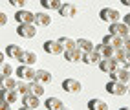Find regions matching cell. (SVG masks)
I'll return each instance as SVG.
<instances>
[{
	"label": "cell",
	"instance_id": "6da1fadb",
	"mask_svg": "<svg viewBox=\"0 0 130 110\" xmlns=\"http://www.w3.org/2000/svg\"><path fill=\"white\" fill-rule=\"evenodd\" d=\"M121 15L116 7H103V9L99 11V19L103 22H108V24H114V22H119L121 20Z\"/></svg>",
	"mask_w": 130,
	"mask_h": 110
},
{
	"label": "cell",
	"instance_id": "7a4b0ae2",
	"mask_svg": "<svg viewBox=\"0 0 130 110\" xmlns=\"http://www.w3.org/2000/svg\"><path fill=\"white\" fill-rule=\"evenodd\" d=\"M106 92L108 94H112V96H125V94H128V86L125 83H119V81H108L106 83Z\"/></svg>",
	"mask_w": 130,
	"mask_h": 110
},
{
	"label": "cell",
	"instance_id": "3957f363",
	"mask_svg": "<svg viewBox=\"0 0 130 110\" xmlns=\"http://www.w3.org/2000/svg\"><path fill=\"white\" fill-rule=\"evenodd\" d=\"M15 73L19 75V79H24V81H35L37 70L33 68V66H28V64H20L19 68L15 70Z\"/></svg>",
	"mask_w": 130,
	"mask_h": 110
},
{
	"label": "cell",
	"instance_id": "277c9868",
	"mask_svg": "<svg viewBox=\"0 0 130 110\" xmlns=\"http://www.w3.org/2000/svg\"><path fill=\"white\" fill-rule=\"evenodd\" d=\"M110 79L112 81H119V83H128L130 81V70L126 68V66H117V68L114 72H110Z\"/></svg>",
	"mask_w": 130,
	"mask_h": 110
},
{
	"label": "cell",
	"instance_id": "5b68a950",
	"mask_svg": "<svg viewBox=\"0 0 130 110\" xmlns=\"http://www.w3.org/2000/svg\"><path fill=\"white\" fill-rule=\"evenodd\" d=\"M17 35L22 39H33V37H37V26L35 24H19Z\"/></svg>",
	"mask_w": 130,
	"mask_h": 110
},
{
	"label": "cell",
	"instance_id": "8992f818",
	"mask_svg": "<svg viewBox=\"0 0 130 110\" xmlns=\"http://www.w3.org/2000/svg\"><path fill=\"white\" fill-rule=\"evenodd\" d=\"M62 90L68 92V94H79V92L83 90V84H81V81L68 77V79L62 81Z\"/></svg>",
	"mask_w": 130,
	"mask_h": 110
},
{
	"label": "cell",
	"instance_id": "52a82bcc",
	"mask_svg": "<svg viewBox=\"0 0 130 110\" xmlns=\"http://www.w3.org/2000/svg\"><path fill=\"white\" fill-rule=\"evenodd\" d=\"M103 44H106V46H110V48H114V50H117V48H123V44H125V39L123 37H117V35H112V33H108V35H105L103 37Z\"/></svg>",
	"mask_w": 130,
	"mask_h": 110
},
{
	"label": "cell",
	"instance_id": "ba28073f",
	"mask_svg": "<svg viewBox=\"0 0 130 110\" xmlns=\"http://www.w3.org/2000/svg\"><path fill=\"white\" fill-rule=\"evenodd\" d=\"M15 20L19 24H33L35 22V13H31L28 9H19L15 13Z\"/></svg>",
	"mask_w": 130,
	"mask_h": 110
},
{
	"label": "cell",
	"instance_id": "9c48e42d",
	"mask_svg": "<svg viewBox=\"0 0 130 110\" xmlns=\"http://www.w3.org/2000/svg\"><path fill=\"white\" fill-rule=\"evenodd\" d=\"M128 31H130V28L126 26V24L125 22H114V24H110V33H112V35H117V37H126L128 35Z\"/></svg>",
	"mask_w": 130,
	"mask_h": 110
},
{
	"label": "cell",
	"instance_id": "30bf717a",
	"mask_svg": "<svg viewBox=\"0 0 130 110\" xmlns=\"http://www.w3.org/2000/svg\"><path fill=\"white\" fill-rule=\"evenodd\" d=\"M42 48H44V52H46L48 55H60V53L64 52L62 46L59 44V40H51V39H50V40H46Z\"/></svg>",
	"mask_w": 130,
	"mask_h": 110
},
{
	"label": "cell",
	"instance_id": "8fae6325",
	"mask_svg": "<svg viewBox=\"0 0 130 110\" xmlns=\"http://www.w3.org/2000/svg\"><path fill=\"white\" fill-rule=\"evenodd\" d=\"M33 24L39 28H48V26H51V15L46 11H39V13H35V22Z\"/></svg>",
	"mask_w": 130,
	"mask_h": 110
},
{
	"label": "cell",
	"instance_id": "7c38bea8",
	"mask_svg": "<svg viewBox=\"0 0 130 110\" xmlns=\"http://www.w3.org/2000/svg\"><path fill=\"white\" fill-rule=\"evenodd\" d=\"M97 66H99V70H101L103 73H110V72H114L119 64H117V62H116L112 57H106V59H101Z\"/></svg>",
	"mask_w": 130,
	"mask_h": 110
},
{
	"label": "cell",
	"instance_id": "4fadbf2b",
	"mask_svg": "<svg viewBox=\"0 0 130 110\" xmlns=\"http://www.w3.org/2000/svg\"><path fill=\"white\" fill-rule=\"evenodd\" d=\"M17 61H20V64H28V66H33L37 61H39V57L35 52H29V50H24L22 55L17 59Z\"/></svg>",
	"mask_w": 130,
	"mask_h": 110
},
{
	"label": "cell",
	"instance_id": "5bb4252c",
	"mask_svg": "<svg viewBox=\"0 0 130 110\" xmlns=\"http://www.w3.org/2000/svg\"><path fill=\"white\" fill-rule=\"evenodd\" d=\"M59 13L64 17V19H73V17L77 15V6L75 4H70V2H62V6H60V9Z\"/></svg>",
	"mask_w": 130,
	"mask_h": 110
},
{
	"label": "cell",
	"instance_id": "9a60e30c",
	"mask_svg": "<svg viewBox=\"0 0 130 110\" xmlns=\"http://www.w3.org/2000/svg\"><path fill=\"white\" fill-rule=\"evenodd\" d=\"M64 59L68 62H79L81 61V57H83V52L79 48H72V50H64Z\"/></svg>",
	"mask_w": 130,
	"mask_h": 110
},
{
	"label": "cell",
	"instance_id": "2e32d148",
	"mask_svg": "<svg viewBox=\"0 0 130 110\" xmlns=\"http://www.w3.org/2000/svg\"><path fill=\"white\" fill-rule=\"evenodd\" d=\"M101 55L95 52V50H92V52H86V53H83V57H81V61L84 62V64H99V61H101Z\"/></svg>",
	"mask_w": 130,
	"mask_h": 110
},
{
	"label": "cell",
	"instance_id": "e0dca14e",
	"mask_svg": "<svg viewBox=\"0 0 130 110\" xmlns=\"http://www.w3.org/2000/svg\"><path fill=\"white\" fill-rule=\"evenodd\" d=\"M75 48H79L83 53H86V52H92V50L95 48V44H93L90 39L81 37V39H77V40H75Z\"/></svg>",
	"mask_w": 130,
	"mask_h": 110
},
{
	"label": "cell",
	"instance_id": "ac0fdd59",
	"mask_svg": "<svg viewBox=\"0 0 130 110\" xmlns=\"http://www.w3.org/2000/svg\"><path fill=\"white\" fill-rule=\"evenodd\" d=\"M88 110H108V103L101 97H93L88 101Z\"/></svg>",
	"mask_w": 130,
	"mask_h": 110
},
{
	"label": "cell",
	"instance_id": "d6986e66",
	"mask_svg": "<svg viewBox=\"0 0 130 110\" xmlns=\"http://www.w3.org/2000/svg\"><path fill=\"white\" fill-rule=\"evenodd\" d=\"M40 105V97L28 94V96H22V106H29V108H39Z\"/></svg>",
	"mask_w": 130,
	"mask_h": 110
},
{
	"label": "cell",
	"instance_id": "ffe728a7",
	"mask_svg": "<svg viewBox=\"0 0 130 110\" xmlns=\"http://www.w3.org/2000/svg\"><path fill=\"white\" fill-rule=\"evenodd\" d=\"M22 52H24V50H22L19 44H7L4 53H6L7 57H9V59H19V57L22 55Z\"/></svg>",
	"mask_w": 130,
	"mask_h": 110
},
{
	"label": "cell",
	"instance_id": "44dd1931",
	"mask_svg": "<svg viewBox=\"0 0 130 110\" xmlns=\"http://www.w3.org/2000/svg\"><path fill=\"white\" fill-rule=\"evenodd\" d=\"M112 59H114L119 66H126V50H125V48L114 50V55H112Z\"/></svg>",
	"mask_w": 130,
	"mask_h": 110
},
{
	"label": "cell",
	"instance_id": "7402d4cb",
	"mask_svg": "<svg viewBox=\"0 0 130 110\" xmlns=\"http://www.w3.org/2000/svg\"><path fill=\"white\" fill-rule=\"evenodd\" d=\"M40 6L48 11H59L62 6V0H40Z\"/></svg>",
	"mask_w": 130,
	"mask_h": 110
},
{
	"label": "cell",
	"instance_id": "603a6c76",
	"mask_svg": "<svg viewBox=\"0 0 130 110\" xmlns=\"http://www.w3.org/2000/svg\"><path fill=\"white\" fill-rule=\"evenodd\" d=\"M62 105H64V103H62V99H60V97H48V99L44 101L46 110H59Z\"/></svg>",
	"mask_w": 130,
	"mask_h": 110
},
{
	"label": "cell",
	"instance_id": "cb8c5ba5",
	"mask_svg": "<svg viewBox=\"0 0 130 110\" xmlns=\"http://www.w3.org/2000/svg\"><path fill=\"white\" fill-rule=\"evenodd\" d=\"M95 52H97L103 59H106V57H112V55H114V48H110V46H106V44H103V42H101V44H95Z\"/></svg>",
	"mask_w": 130,
	"mask_h": 110
},
{
	"label": "cell",
	"instance_id": "d4e9b609",
	"mask_svg": "<svg viewBox=\"0 0 130 110\" xmlns=\"http://www.w3.org/2000/svg\"><path fill=\"white\" fill-rule=\"evenodd\" d=\"M29 88H31V94L37 96V97H42V96H44V92H46L44 84L39 83V81H29Z\"/></svg>",
	"mask_w": 130,
	"mask_h": 110
},
{
	"label": "cell",
	"instance_id": "484cf974",
	"mask_svg": "<svg viewBox=\"0 0 130 110\" xmlns=\"http://www.w3.org/2000/svg\"><path fill=\"white\" fill-rule=\"evenodd\" d=\"M35 81L46 84V83H51V81H53V75H51V72H48V70H37Z\"/></svg>",
	"mask_w": 130,
	"mask_h": 110
},
{
	"label": "cell",
	"instance_id": "4316f807",
	"mask_svg": "<svg viewBox=\"0 0 130 110\" xmlns=\"http://www.w3.org/2000/svg\"><path fill=\"white\" fill-rule=\"evenodd\" d=\"M17 90H19V94H20V96H28V94H31V88H29V81L19 79V83H17Z\"/></svg>",
	"mask_w": 130,
	"mask_h": 110
},
{
	"label": "cell",
	"instance_id": "83f0119b",
	"mask_svg": "<svg viewBox=\"0 0 130 110\" xmlns=\"http://www.w3.org/2000/svg\"><path fill=\"white\" fill-rule=\"evenodd\" d=\"M59 40V44L62 46V50H72V48H75V39H72V37H60V39H57Z\"/></svg>",
	"mask_w": 130,
	"mask_h": 110
},
{
	"label": "cell",
	"instance_id": "f1b7e54d",
	"mask_svg": "<svg viewBox=\"0 0 130 110\" xmlns=\"http://www.w3.org/2000/svg\"><path fill=\"white\" fill-rule=\"evenodd\" d=\"M4 81H2V84H4V88H9V90H17V81L13 75H9V77H2Z\"/></svg>",
	"mask_w": 130,
	"mask_h": 110
},
{
	"label": "cell",
	"instance_id": "f546056e",
	"mask_svg": "<svg viewBox=\"0 0 130 110\" xmlns=\"http://www.w3.org/2000/svg\"><path fill=\"white\" fill-rule=\"evenodd\" d=\"M0 68H2V77H9V75L15 73L13 66H11L9 62H2V64H0Z\"/></svg>",
	"mask_w": 130,
	"mask_h": 110
},
{
	"label": "cell",
	"instance_id": "4dcf8cb0",
	"mask_svg": "<svg viewBox=\"0 0 130 110\" xmlns=\"http://www.w3.org/2000/svg\"><path fill=\"white\" fill-rule=\"evenodd\" d=\"M9 4L13 7H19V9H24V6L28 4V0H9Z\"/></svg>",
	"mask_w": 130,
	"mask_h": 110
},
{
	"label": "cell",
	"instance_id": "1f68e13d",
	"mask_svg": "<svg viewBox=\"0 0 130 110\" xmlns=\"http://www.w3.org/2000/svg\"><path fill=\"white\" fill-rule=\"evenodd\" d=\"M0 110H11V103H7V101H2V99H0Z\"/></svg>",
	"mask_w": 130,
	"mask_h": 110
},
{
	"label": "cell",
	"instance_id": "d6a6232c",
	"mask_svg": "<svg viewBox=\"0 0 130 110\" xmlns=\"http://www.w3.org/2000/svg\"><path fill=\"white\" fill-rule=\"evenodd\" d=\"M7 24V15L4 11H0V26H6Z\"/></svg>",
	"mask_w": 130,
	"mask_h": 110
},
{
	"label": "cell",
	"instance_id": "836d02e7",
	"mask_svg": "<svg viewBox=\"0 0 130 110\" xmlns=\"http://www.w3.org/2000/svg\"><path fill=\"white\" fill-rule=\"evenodd\" d=\"M123 48L126 50V52H130V39H128V37H125V44H123Z\"/></svg>",
	"mask_w": 130,
	"mask_h": 110
},
{
	"label": "cell",
	"instance_id": "e575fe53",
	"mask_svg": "<svg viewBox=\"0 0 130 110\" xmlns=\"http://www.w3.org/2000/svg\"><path fill=\"white\" fill-rule=\"evenodd\" d=\"M123 22L126 24L128 28H130V13H126V15H125V19H123Z\"/></svg>",
	"mask_w": 130,
	"mask_h": 110
},
{
	"label": "cell",
	"instance_id": "d590c367",
	"mask_svg": "<svg viewBox=\"0 0 130 110\" xmlns=\"http://www.w3.org/2000/svg\"><path fill=\"white\" fill-rule=\"evenodd\" d=\"M130 66V52H126V68Z\"/></svg>",
	"mask_w": 130,
	"mask_h": 110
},
{
	"label": "cell",
	"instance_id": "8d00e7d4",
	"mask_svg": "<svg viewBox=\"0 0 130 110\" xmlns=\"http://www.w3.org/2000/svg\"><path fill=\"white\" fill-rule=\"evenodd\" d=\"M4 59H6V53H4V52H0V64L4 62Z\"/></svg>",
	"mask_w": 130,
	"mask_h": 110
},
{
	"label": "cell",
	"instance_id": "74e56055",
	"mask_svg": "<svg viewBox=\"0 0 130 110\" xmlns=\"http://www.w3.org/2000/svg\"><path fill=\"white\" fill-rule=\"evenodd\" d=\"M121 4H123V6H128V7H130V0H121Z\"/></svg>",
	"mask_w": 130,
	"mask_h": 110
},
{
	"label": "cell",
	"instance_id": "f35d334b",
	"mask_svg": "<svg viewBox=\"0 0 130 110\" xmlns=\"http://www.w3.org/2000/svg\"><path fill=\"white\" fill-rule=\"evenodd\" d=\"M59 110H72V108H70V106H66V105H62V106H60Z\"/></svg>",
	"mask_w": 130,
	"mask_h": 110
},
{
	"label": "cell",
	"instance_id": "ab89813d",
	"mask_svg": "<svg viewBox=\"0 0 130 110\" xmlns=\"http://www.w3.org/2000/svg\"><path fill=\"white\" fill-rule=\"evenodd\" d=\"M20 110H37V108H29V106H22Z\"/></svg>",
	"mask_w": 130,
	"mask_h": 110
},
{
	"label": "cell",
	"instance_id": "60d3db41",
	"mask_svg": "<svg viewBox=\"0 0 130 110\" xmlns=\"http://www.w3.org/2000/svg\"><path fill=\"white\" fill-rule=\"evenodd\" d=\"M119 110H130V106H121Z\"/></svg>",
	"mask_w": 130,
	"mask_h": 110
},
{
	"label": "cell",
	"instance_id": "b9f144b4",
	"mask_svg": "<svg viewBox=\"0 0 130 110\" xmlns=\"http://www.w3.org/2000/svg\"><path fill=\"white\" fill-rule=\"evenodd\" d=\"M2 81H4V79H2V75H0V88H2V86H4V84H2Z\"/></svg>",
	"mask_w": 130,
	"mask_h": 110
},
{
	"label": "cell",
	"instance_id": "7bdbcfd3",
	"mask_svg": "<svg viewBox=\"0 0 130 110\" xmlns=\"http://www.w3.org/2000/svg\"><path fill=\"white\" fill-rule=\"evenodd\" d=\"M126 37H128V39H130V31H128V35H126Z\"/></svg>",
	"mask_w": 130,
	"mask_h": 110
},
{
	"label": "cell",
	"instance_id": "ee69618b",
	"mask_svg": "<svg viewBox=\"0 0 130 110\" xmlns=\"http://www.w3.org/2000/svg\"><path fill=\"white\" fill-rule=\"evenodd\" d=\"M0 75H2V68H0Z\"/></svg>",
	"mask_w": 130,
	"mask_h": 110
},
{
	"label": "cell",
	"instance_id": "f6af8a7d",
	"mask_svg": "<svg viewBox=\"0 0 130 110\" xmlns=\"http://www.w3.org/2000/svg\"><path fill=\"white\" fill-rule=\"evenodd\" d=\"M128 70H130V66H128Z\"/></svg>",
	"mask_w": 130,
	"mask_h": 110
},
{
	"label": "cell",
	"instance_id": "bcb514c9",
	"mask_svg": "<svg viewBox=\"0 0 130 110\" xmlns=\"http://www.w3.org/2000/svg\"><path fill=\"white\" fill-rule=\"evenodd\" d=\"M128 94H130V90H128Z\"/></svg>",
	"mask_w": 130,
	"mask_h": 110
}]
</instances>
